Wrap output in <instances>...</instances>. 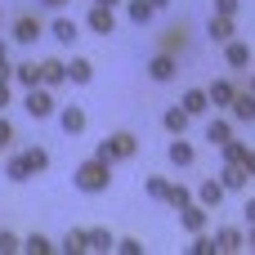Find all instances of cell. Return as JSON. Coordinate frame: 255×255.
Wrapping results in <instances>:
<instances>
[{
    "mask_svg": "<svg viewBox=\"0 0 255 255\" xmlns=\"http://www.w3.org/2000/svg\"><path fill=\"white\" fill-rule=\"evenodd\" d=\"M72 184H76L81 193H90V197L108 193V188H112V161H103V157L81 161V166H76V175H72Z\"/></svg>",
    "mask_w": 255,
    "mask_h": 255,
    "instance_id": "6da1fadb",
    "label": "cell"
},
{
    "mask_svg": "<svg viewBox=\"0 0 255 255\" xmlns=\"http://www.w3.org/2000/svg\"><path fill=\"white\" fill-rule=\"evenodd\" d=\"M134 152H139V139H134L130 130H117L112 139H99V148H94V157H103V161H112V166H117V161H130Z\"/></svg>",
    "mask_w": 255,
    "mask_h": 255,
    "instance_id": "7a4b0ae2",
    "label": "cell"
},
{
    "mask_svg": "<svg viewBox=\"0 0 255 255\" xmlns=\"http://www.w3.org/2000/svg\"><path fill=\"white\" fill-rule=\"evenodd\" d=\"M22 108H27V117H36V121H45V117H54V112H58V103H54L49 85H31V90L22 94Z\"/></svg>",
    "mask_w": 255,
    "mask_h": 255,
    "instance_id": "3957f363",
    "label": "cell"
},
{
    "mask_svg": "<svg viewBox=\"0 0 255 255\" xmlns=\"http://www.w3.org/2000/svg\"><path fill=\"white\" fill-rule=\"evenodd\" d=\"M58 126H63V134H85L90 117H85L81 103H67V108H58Z\"/></svg>",
    "mask_w": 255,
    "mask_h": 255,
    "instance_id": "277c9868",
    "label": "cell"
},
{
    "mask_svg": "<svg viewBox=\"0 0 255 255\" xmlns=\"http://www.w3.org/2000/svg\"><path fill=\"white\" fill-rule=\"evenodd\" d=\"M166 157H170V166H179V170H184V166H193V161H197V148H193L184 134H170V143H166Z\"/></svg>",
    "mask_w": 255,
    "mask_h": 255,
    "instance_id": "5b68a950",
    "label": "cell"
},
{
    "mask_svg": "<svg viewBox=\"0 0 255 255\" xmlns=\"http://www.w3.org/2000/svg\"><path fill=\"white\" fill-rule=\"evenodd\" d=\"M206 220H211V211H206L202 202L179 206V224H184V233H202V229H206Z\"/></svg>",
    "mask_w": 255,
    "mask_h": 255,
    "instance_id": "8992f818",
    "label": "cell"
},
{
    "mask_svg": "<svg viewBox=\"0 0 255 255\" xmlns=\"http://www.w3.org/2000/svg\"><path fill=\"white\" fill-rule=\"evenodd\" d=\"M224 58H229L233 72H247V67H251V45L233 36V40H224Z\"/></svg>",
    "mask_w": 255,
    "mask_h": 255,
    "instance_id": "52a82bcc",
    "label": "cell"
},
{
    "mask_svg": "<svg viewBox=\"0 0 255 255\" xmlns=\"http://www.w3.org/2000/svg\"><path fill=\"white\" fill-rule=\"evenodd\" d=\"M175 72H179L175 54H152V58H148V76H152V81L166 85V81H175Z\"/></svg>",
    "mask_w": 255,
    "mask_h": 255,
    "instance_id": "ba28073f",
    "label": "cell"
},
{
    "mask_svg": "<svg viewBox=\"0 0 255 255\" xmlns=\"http://www.w3.org/2000/svg\"><path fill=\"white\" fill-rule=\"evenodd\" d=\"M85 22H90V31H99V36H112V31H117V13L103 9V4H94V9L85 13Z\"/></svg>",
    "mask_w": 255,
    "mask_h": 255,
    "instance_id": "9c48e42d",
    "label": "cell"
},
{
    "mask_svg": "<svg viewBox=\"0 0 255 255\" xmlns=\"http://www.w3.org/2000/svg\"><path fill=\"white\" fill-rule=\"evenodd\" d=\"M40 36H45L40 18H31V13H27V18H18V22H13V40H18V45H36Z\"/></svg>",
    "mask_w": 255,
    "mask_h": 255,
    "instance_id": "30bf717a",
    "label": "cell"
},
{
    "mask_svg": "<svg viewBox=\"0 0 255 255\" xmlns=\"http://www.w3.org/2000/svg\"><path fill=\"white\" fill-rule=\"evenodd\" d=\"M224 197H229V188H224L220 179H206V184L197 188V202H202L206 211H220V202H224Z\"/></svg>",
    "mask_w": 255,
    "mask_h": 255,
    "instance_id": "8fae6325",
    "label": "cell"
},
{
    "mask_svg": "<svg viewBox=\"0 0 255 255\" xmlns=\"http://www.w3.org/2000/svg\"><path fill=\"white\" fill-rule=\"evenodd\" d=\"M242 242H247V233L242 229H233V224H224V229H215V251H242Z\"/></svg>",
    "mask_w": 255,
    "mask_h": 255,
    "instance_id": "7c38bea8",
    "label": "cell"
},
{
    "mask_svg": "<svg viewBox=\"0 0 255 255\" xmlns=\"http://www.w3.org/2000/svg\"><path fill=\"white\" fill-rule=\"evenodd\" d=\"M229 112H233V121H242V126H251L255 121V94H233V103H229Z\"/></svg>",
    "mask_w": 255,
    "mask_h": 255,
    "instance_id": "4fadbf2b",
    "label": "cell"
},
{
    "mask_svg": "<svg viewBox=\"0 0 255 255\" xmlns=\"http://www.w3.org/2000/svg\"><path fill=\"white\" fill-rule=\"evenodd\" d=\"M63 81H67V63H63V58H45V63H40V85L54 90V85H63Z\"/></svg>",
    "mask_w": 255,
    "mask_h": 255,
    "instance_id": "5bb4252c",
    "label": "cell"
},
{
    "mask_svg": "<svg viewBox=\"0 0 255 255\" xmlns=\"http://www.w3.org/2000/svg\"><path fill=\"white\" fill-rule=\"evenodd\" d=\"M179 108H184L188 117H206V112H211V99H206V90H184Z\"/></svg>",
    "mask_w": 255,
    "mask_h": 255,
    "instance_id": "9a60e30c",
    "label": "cell"
},
{
    "mask_svg": "<svg viewBox=\"0 0 255 255\" xmlns=\"http://www.w3.org/2000/svg\"><path fill=\"white\" fill-rule=\"evenodd\" d=\"M188 121H193V117H188V112H184L179 103L161 112V126H166V134H188Z\"/></svg>",
    "mask_w": 255,
    "mask_h": 255,
    "instance_id": "2e32d148",
    "label": "cell"
},
{
    "mask_svg": "<svg viewBox=\"0 0 255 255\" xmlns=\"http://www.w3.org/2000/svg\"><path fill=\"white\" fill-rule=\"evenodd\" d=\"M229 139H233V126H229L224 117H211V121H206V143L220 148V143H229Z\"/></svg>",
    "mask_w": 255,
    "mask_h": 255,
    "instance_id": "e0dca14e",
    "label": "cell"
},
{
    "mask_svg": "<svg viewBox=\"0 0 255 255\" xmlns=\"http://www.w3.org/2000/svg\"><path fill=\"white\" fill-rule=\"evenodd\" d=\"M220 184H224L229 193H247V184H251V175H247L242 166H224V170H220Z\"/></svg>",
    "mask_w": 255,
    "mask_h": 255,
    "instance_id": "ac0fdd59",
    "label": "cell"
},
{
    "mask_svg": "<svg viewBox=\"0 0 255 255\" xmlns=\"http://www.w3.org/2000/svg\"><path fill=\"white\" fill-rule=\"evenodd\" d=\"M54 247H58L63 255H85V251H90V247H85V229H67L63 242H54Z\"/></svg>",
    "mask_w": 255,
    "mask_h": 255,
    "instance_id": "d6986e66",
    "label": "cell"
},
{
    "mask_svg": "<svg viewBox=\"0 0 255 255\" xmlns=\"http://www.w3.org/2000/svg\"><path fill=\"white\" fill-rule=\"evenodd\" d=\"M206 31H211V40H215V45H224V40H233V31H238V27H233V18L211 13V27H206Z\"/></svg>",
    "mask_w": 255,
    "mask_h": 255,
    "instance_id": "ffe728a7",
    "label": "cell"
},
{
    "mask_svg": "<svg viewBox=\"0 0 255 255\" xmlns=\"http://www.w3.org/2000/svg\"><path fill=\"white\" fill-rule=\"evenodd\" d=\"M67 81H72V85H90V81H94V63H90V58H72V63H67Z\"/></svg>",
    "mask_w": 255,
    "mask_h": 255,
    "instance_id": "44dd1931",
    "label": "cell"
},
{
    "mask_svg": "<svg viewBox=\"0 0 255 255\" xmlns=\"http://www.w3.org/2000/svg\"><path fill=\"white\" fill-rule=\"evenodd\" d=\"M9 81H18L22 90L40 85V63H13V76H9Z\"/></svg>",
    "mask_w": 255,
    "mask_h": 255,
    "instance_id": "7402d4cb",
    "label": "cell"
},
{
    "mask_svg": "<svg viewBox=\"0 0 255 255\" xmlns=\"http://www.w3.org/2000/svg\"><path fill=\"white\" fill-rule=\"evenodd\" d=\"M126 18H130L134 27H148V22L157 18V9H152L148 0H130V4H126Z\"/></svg>",
    "mask_w": 255,
    "mask_h": 255,
    "instance_id": "603a6c76",
    "label": "cell"
},
{
    "mask_svg": "<svg viewBox=\"0 0 255 255\" xmlns=\"http://www.w3.org/2000/svg\"><path fill=\"white\" fill-rule=\"evenodd\" d=\"M85 247H90V251H99V255H108L112 247H117V238H112L108 229H85Z\"/></svg>",
    "mask_w": 255,
    "mask_h": 255,
    "instance_id": "cb8c5ba5",
    "label": "cell"
},
{
    "mask_svg": "<svg viewBox=\"0 0 255 255\" xmlns=\"http://www.w3.org/2000/svg\"><path fill=\"white\" fill-rule=\"evenodd\" d=\"M49 31H54V40H58V45H76V36H81V31H76V18H54V27H49Z\"/></svg>",
    "mask_w": 255,
    "mask_h": 255,
    "instance_id": "d4e9b609",
    "label": "cell"
},
{
    "mask_svg": "<svg viewBox=\"0 0 255 255\" xmlns=\"http://www.w3.org/2000/svg\"><path fill=\"white\" fill-rule=\"evenodd\" d=\"M233 94H238V85H233V81H215V85L206 90V99H211L215 108H229V103H233Z\"/></svg>",
    "mask_w": 255,
    "mask_h": 255,
    "instance_id": "484cf974",
    "label": "cell"
},
{
    "mask_svg": "<svg viewBox=\"0 0 255 255\" xmlns=\"http://www.w3.org/2000/svg\"><path fill=\"white\" fill-rule=\"evenodd\" d=\"M4 175H9L13 184H27V179H31V166H27V157H22V152H13V157L4 161Z\"/></svg>",
    "mask_w": 255,
    "mask_h": 255,
    "instance_id": "4316f807",
    "label": "cell"
},
{
    "mask_svg": "<svg viewBox=\"0 0 255 255\" xmlns=\"http://www.w3.org/2000/svg\"><path fill=\"white\" fill-rule=\"evenodd\" d=\"M22 251H27V255H54L58 247H54L45 233H31V238H22Z\"/></svg>",
    "mask_w": 255,
    "mask_h": 255,
    "instance_id": "83f0119b",
    "label": "cell"
},
{
    "mask_svg": "<svg viewBox=\"0 0 255 255\" xmlns=\"http://www.w3.org/2000/svg\"><path fill=\"white\" fill-rule=\"evenodd\" d=\"M220 157H224V166H242L247 143H242V139H229V143H220Z\"/></svg>",
    "mask_w": 255,
    "mask_h": 255,
    "instance_id": "f1b7e54d",
    "label": "cell"
},
{
    "mask_svg": "<svg viewBox=\"0 0 255 255\" xmlns=\"http://www.w3.org/2000/svg\"><path fill=\"white\" fill-rule=\"evenodd\" d=\"M161 202L179 211V206H188V202H193V188H184V184H166V197H161Z\"/></svg>",
    "mask_w": 255,
    "mask_h": 255,
    "instance_id": "f546056e",
    "label": "cell"
},
{
    "mask_svg": "<svg viewBox=\"0 0 255 255\" xmlns=\"http://www.w3.org/2000/svg\"><path fill=\"white\" fill-rule=\"evenodd\" d=\"M22 157H27V166H31V175H45V170H49V152H45V148H27Z\"/></svg>",
    "mask_w": 255,
    "mask_h": 255,
    "instance_id": "4dcf8cb0",
    "label": "cell"
},
{
    "mask_svg": "<svg viewBox=\"0 0 255 255\" xmlns=\"http://www.w3.org/2000/svg\"><path fill=\"white\" fill-rule=\"evenodd\" d=\"M188 255H215V238L202 229V233H193V247H188Z\"/></svg>",
    "mask_w": 255,
    "mask_h": 255,
    "instance_id": "1f68e13d",
    "label": "cell"
},
{
    "mask_svg": "<svg viewBox=\"0 0 255 255\" xmlns=\"http://www.w3.org/2000/svg\"><path fill=\"white\" fill-rule=\"evenodd\" d=\"M179 49H184V31H179V27H170V31H166V40H161V54H179Z\"/></svg>",
    "mask_w": 255,
    "mask_h": 255,
    "instance_id": "d6a6232c",
    "label": "cell"
},
{
    "mask_svg": "<svg viewBox=\"0 0 255 255\" xmlns=\"http://www.w3.org/2000/svg\"><path fill=\"white\" fill-rule=\"evenodd\" d=\"M112 251H121V255H143V242L139 238H117V247Z\"/></svg>",
    "mask_w": 255,
    "mask_h": 255,
    "instance_id": "836d02e7",
    "label": "cell"
},
{
    "mask_svg": "<svg viewBox=\"0 0 255 255\" xmlns=\"http://www.w3.org/2000/svg\"><path fill=\"white\" fill-rule=\"evenodd\" d=\"M143 193H148L152 202H161V197H166V179H161V175H152V179L143 184Z\"/></svg>",
    "mask_w": 255,
    "mask_h": 255,
    "instance_id": "e575fe53",
    "label": "cell"
},
{
    "mask_svg": "<svg viewBox=\"0 0 255 255\" xmlns=\"http://www.w3.org/2000/svg\"><path fill=\"white\" fill-rule=\"evenodd\" d=\"M13 251H22V238H13V233L0 229V255H13Z\"/></svg>",
    "mask_w": 255,
    "mask_h": 255,
    "instance_id": "d590c367",
    "label": "cell"
},
{
    "mask_svg": "<svg viewBox=\"0 0 255 255\" xmlns=\"http://www.w3.org/2000/svg\"><path fill=\"white\" fill-rule=\"evenodd\" d=\"M9 143H13V126H9V121H4V112H0V152H4Z\"/></svg>",
    "mask_w": 255,
    "mask_h": 255,
    "instance_id": "8d00e7d4",
    "label": "cell"
},
{
    "mask_svg": "<svg viewBox=\"0 0 255 255\" xmlns=\"http://www.w3.org/2000/svg\"><path fill=\"white\" fill-rule=\"evenodd\" d=\"M215 13H224V18H233V13H238V0H215Z\"/></svg>",
    "mask_w": 255,
    "mask_h": 255,
    "instance_id": "74e56055",
    "label": "cell"
},
{
    "mask_svg": "<svg viewBox=\"0 0 255 255\" xmlns=\"http://www.w3.org/2000/svg\"><path fill=\"white\" fill-rule=\"evenodd\" d=\"M242 170L255 179V148H247V157H242Z\"/></svg>",
    "mask_w": 255,
    "mask_h": 255,
    "instance_id": "f35d334b",
    "label": "cell"
},
{
    "mask_svg": "<svg viewBox=\"0 0 255 255\" xmlns=\"http://www.w3.org/2000/svg\"><path fill=\"white\" fill-rule=\"evenodd\" d=\"M242 215H247V224H255V197H247V202H242Z\"/></svg>",
    "mask_w": 255,
    "mask_h": 255,
    "instance_id": "ab89813d",
    "label": "cell"
},
{
    "mask_svg": "<svg viewBox=\"0 0 255 255\" xmlns=\"http://www.w3.org/2000/svg\"><path fill=\"white\" fill-rule=\"evenodd\" d=\"M9 76H13V63H9V58H0V81H9Z\"/></svg>",
    "mask_w": 255,
    "mask_h": 255,
    "instance_id": "60d3db41",
    "label": "cell"
},
{
    "mask_svg": "<svg viewBox=\"0 0 255 255\" xmlns=\"http://www.w3.org/2000/svg\"><path fill=\"white\" fill-rule=\"evenodd\" d=\"M9 108V81H0V112Z\"/></svg>",
    "mask_w": 255,
    "mask_h": 255,
    "instance_id": "b9f144b4",
    "label": "cell"
},
{
    "mask_svg": "<svg viewBox=\"0 0 255 255\" xmlns=\"http://www.w3.org/2000/svg\"><path fill=\"white\" fill-rule=\"evenodd\" d=\"M247 229H251V233H247V242H242V247H251V251H255V224H247Z\"/></svg>",
    "mask_w": 255,
    "mask_h": 255,
    "instance_id": "7bdbcfd3",
    "label": "cell"
},
{
    "mask_svg": "<svg viewBox=\"0 0 255 255\" xmlns=\"http://www.w3.org/2000/svg\"><path fill=\"white\" fill-rule=\"evenodd\" d=\"M40 4H45V9H63L67 0H40Z\"/></svg>",
    "mask_w": 255,
    "mask_h": 255,
    "instance_id": "ee69618b",
    "label": "cell"
},
{
    "mask_svg": "<svg viewBox=\"0 0 255 255\" xmlns=\"http://www.w3.org/2000/svg\"><path fill=\"white\" fill-rule=\"evenodd\" d=\"M94 4H103V9H117V4H121V0H94Z\"/></svg>",
    "mask_w": 255,
    "mask_h": 255,
    "instance_id": "f6af8a7d",
    "label": "cell"
},
{
    "mask_svg": "<svg viewBox=\"0 0 255 255\" xmlns=\"http://www.w3.org/2000/svg\"><path fill=\"white\" fill-rule=\"evenodd\" d=\"M0 58H9V45H4V36H0Z\"/></svg>",
    "mask_w": 255,
    "mask_h": 255,
    "instance_id": "bcb514c9",
    "label": "cell"
},
{
    "mask_svg": "<svg viewBox=\"0 0 255 255\" xmlns=\"http://www.w3.org/2000/svg\"><path fill=\"white\" fill-rule=\"evenodd\" d=\"M148 4H152V9H166V4H170V0H148Z\"/></svg>",
    "mask_w": 255,
    "mask_h": 255,
    "instance_id": "7dc6e473",
    "label": "cell"
},
{
    "mask_svg": "<svg viewBox=\"0 0 255 255\" xmlns=\"http://www.w3.org/2000/svg\"><path fill=\"white\" fill-rule=\"evenodd\" d=\"M251 94H255V72H251Z\"/></svg>",
    "mask_w": 255,
    "mask_h": 255,
    "instance_id": "c3c4849f",
    "label": "cell"
}]
</instances>
